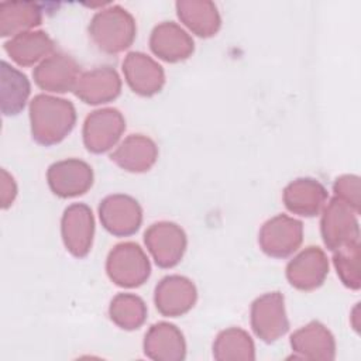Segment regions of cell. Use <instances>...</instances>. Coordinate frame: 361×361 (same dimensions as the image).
Wrapping results in <instances>:
<instances>
[{"label":"cell","instance_id":"6da1fadb","mask_svg":"<svg viewBox=\"0 0 361 361\" xmlns=\"http://www.w3.org/2000/svg\"><path fill=\"white\" fill-rule=\"evenodd\" d=\"M31 135L41 145L61 142L75 127L76 110L69 100L37 94L30 102Z\"/></svg>","mask_w":361,"mask_h":361},{"label":"cell","instance_id":"7a4b0ae2","mask_svg":"<svg viewBox=\"0 0 361 361\" xmlns=\"http://www.w3.org/2000/svg\"><path fill=\"white\" fill-rule=\"evenodd\" d=\"M135 31L133 16L120 6L97 11L89 24L93 42L106 54H118L127 49L135 38Z\"/></svg>","mask_w":361,"mask_h":361},{"label":"cell","instance_id":"3957f363","mask_svg":"<svg viewBox=\"0 0 361 361\" xmlns=\"http://www.w3.org/2000/svg\"><path fill=\"white\" fill-rule=\"evenodd\" d=\"M106 271L116 285L121 288H137L148 279L151 265L138 244L121 243L110 251L106 261Z\"/></svg>","mask_w":361,"mask_h":361},{"label":"cell","instance_id":"277c9868","mask_svg":"<svg viewBox=\"0 0 361 361\" xmlns=\"http://www.w3.org/2000/svg\"><path fill=\"white\" fill-rule=\"evenodd\" d=\"M357 214L345 202L333 197L323 212L320 230L326 247L330 251L360 243Z\"/></svg>","mask_w":361,"mask_h":361},{"label":"cell","instance_id":"5b68a950","mask_svg":"<svg viewBox=\"0 0 361 361\" xmlns=\"http://www.w3.org/2000/svg\"><path fill=\"white\" fill-rule=\"evenodd\" d=\"M144 241L155 264L161 268L178 265L188 244L185 231L171 221L151 224L144 233Z\"/></svg>","mask_w":361,"mask_h":361},{"label":"cell","instance_id":"8992f818","mask_svg":"<svg viewBox=\"0 0 361 361\" xmlns=\"http://www.w3.org/2000/svg\"><path fill=\"white\" fill-rule=\"evenodd\" d=\"M302 238L303 224L286 214H278L262 226L258 243L267 255L286 258L299 248Z\"/></svg>","mask_w":361,"mask_h":361},{"label":"cell","instance_id":"52a82bcc","mask_svg":"<svg viewBox=\"0 0 361 361\" xmlns=\"http://www.w3.org/2000/svg\"><path fill=\"white\" fill-rule=\"evenodd\" d=\"M251 327L264 343H274L289 330L281 292H269L251 305Z\"/></svg>","mask_w":361,"mask_h":361},{"label":"cell","instance_id":"ba28073f","mask_svg":"<svg viewBox=\"0 0 361 361\" xmlns=\"http://www.w3.org/2000/svg\"><path fill=\"white\" fill-rule=\"evenodd\" d=\"M99 217L110 234L127 237L138 231L142 221V210L134 197L117 193L109 195L100 202Z\"/></svg>","mask_w":361,"mask_h":361},{"label":"cell","instance_id":"9c48e42d","mask_svg":"<svg viewBox=\"0 0 361 361\" xmlns=\"http://www.w3.org/2000/svg\"><path fill=\"white\" fill-rule=\"evenodd\" d=\"M124 128L126 120L117 109L94 110L85 120L83 144L93 154L106 152L116 145Z\"/></svg>","mask_w":361,"mask_h":361},{"label":"cell","instance_id":"30bf717a","mask_svg":"<svg viewBox=\"0 0 361 361\" xmlns=\"http://www.w3.org/2000/svg\"><path fill=\"white\" fill-rule=\"evenodd\" d=\"M48 186L59 197H75L86 193L93 185V171L85 161L71 158L54 162L47 171Z\"/></svg>","mask_w":361,"mask_h":361},{"label":"cell","instance_id":"8fae6325","mask_svg":"<svg viewBox=\"0 0 361 361\" xmlns=\"http://www.w3.org/2000/svg\"><path fill=\"white\" fill-rule=\"evenodd\" d=\"M61 233L66 250L76 258L89 254L94 234V219L85 203H73L63 212Z\"/></svg>","mask_w":361,"mask_h":361},{"label":"cell","instance_id":"7c38bea8","mask_svg":"<svg viewBox=\"0 0 361 361\" xmlns=\"http://www.w3.org/2000/svg\"><path fill=\"white\" fill-rule=\"evenodd\" d=\"M196 286L186 276L169 275L162 278L155 286V306L166 317H178L188 313L196 303Z\"/></svg>","mask_w":361,"mask_h":361},{"label":"cell","instance_id":"4fadbf2b","mask_svg":"<svg viewBox=\"0 0 361 361\" xmlns=\"http://www.w3.org/2000/svg\"><path fill=\"white\" fill-rule=\"evenodd\" d=\"M79 76V65L76 61L61 52L45 58L32 72L37 86L54 93H66L73 90Z\"/></svg>","mask_w":361,"mask_h":361},{"label":"cell","instance_id":"5bb4252c","mask_svg":"<svg viewBox=\"0 0 361 361\" xmlns=\"http://www.w3.org/2000/svg\"><path fill=\"white\" fill-rule=\"evenodd\" d=\"M123 73L127 85L140 96H154L165 85L162 66L142 52H130L124 58Z\"/></svg>","mask_w":361,"mask_h":361},{"label":"cell","instance_id":"9a60e30c","mask_svg":"<svg viewBox=\"0 0 361 361\" xmlns=\"http://www.w3.org/2000/svg\"><path fill=\"white\" fill-rule=\"evenodd\" d=\"M329 274V261L319 247H307L286 265L289 283L300 290L319 288Z\"/></svg>","mask_w":361,"mask_h":361},{"label":"cell","instance_id":"2e32d148","mask_svg":"<svg viewBox=\"0 0 361 361\" xmlns=\"http://www.w3.org/2000/svg\"><path fill=\"white\" fill-rule=\"evenodd\" d=\"M121 92V80L110 66H99L83 72L73 89L76 97L87 104H102L114 100Z\"/></svg>","mask_w":361,"mask_h":361},{"label":"cell","instance_id":"e0dca14e","mask_svg":"<svg viewBox=\"0 0 361 361\" xmlns=\"http://www.w3.org/2000/svg\"><path fill=\"white\" fill-rule=\"evenodd\" d=\"M144 354L155 361H182L186 343L182 331L171 323L159 322L149 327L144 338Z\"/></svg>","mask_w":361,"mask_h":361},{"label":"cell","instance_id":"ac0fdd59","mask_svg":"<svg viewBox=\"0 0 361 361\" xmlns=\"http://www.w3.org/2000/svg\"><path fill=\"white\" fill-rule=\"evenodd\" d=\"M149 47L158 58L172 63L188 59L195 49L192 37L173 21H164L152 30Z\"/></svg>","mask_w":361,"mask_h":361},{"label":"cell","instance_id":"d6986e66","mask_svg":"<svg viewBox=\"0 0 361 361\" xmlns=\"http://www.w3.org/2000/svg\"><path fill=\"white\" fill-rule=\"evenodd\" d=\"M295 358L334 360L336 341L333 334L319 322H310L290 336Z\"/></svg>","mask_w":361,"mask_h":361},{"label":"cell","instance_id":"ffe728a7","mask_svg":"<svg viewBox=\"0 0 361 361\" xmlns=\"http://www.w3.org/2000/svg\"><path fill=\"white\" fill-rule=\"evenodd\" d=\"M283 203L290 213L313 217L320 213L326 200V188L312 178H298L283 189Z\"/></svg>","mask_w":361,"mask_h":361},{"label":"cell","instance_id":"44dd1931","mask_svg":"<svg viewBox=\"0 0 361 361\" xmlns=\"http://www.w3.org/2000/svg\"><path fill=\"white\" fill-rule=\"evenodd\" d=\"M110 158L124 171L145 172L155 164L158 148L151 138L142 134H131L111 152Z\"/></svg>","mask_w":361,"mask_h":361},{"label":"cell","instance_id":"7402d4cb","mask_svg":"<svg viewBox=\"0 0 361 361\" xmlns=\"http://www.w3.org/2000/svg\"><path fill=\"white\" fill-rule=\"evenodd\" d=\"M4 51L20 66H31L48 58L54 51V41L44 31H27L4 42Z\"/></svg>","mask_w":361,"mask_h":361},{"label":"cell","instance_id":"603a6c76","mask_svg":"<svg viewBox=\"0 0 361 361\" xmlns=\"http://www.w3.org/2000/svg\"><path fill=\"white\" fill-rule=\"evenodd\" d=\"M0 78L1 113L4 116H16L25 107L31 92L30 80L23 72L13 68L6 61H1Z\"/></svg>","mask_w":361,"mask_h":361},{"label":"cell","instance_id":"cb8c5ba5","mask_svg":"<svg viewBox=\"0 0 361 361\" xmlns=\"http://www.w3.org/2000/svg\"><path fill=\"white\" fill-rule=\"evenodd\" d=\"M176 11L179 20L199 37L209 38L220 30V14L212 1H178Z\"/></svg>","mask_w":361,"mask_h":361},{"label":"cell","instance_id":"d4e9b609","mask_svg":"<svg viewBox=\"0 0 361 361\" xmlns=\"http://www.w3.org/2000/svg\"><path fill=\"white\" fill-rule=\"evenodd\" d=\"M42 11L39 4L31 1H1L0 3V35L14 37L39 25Z\"/></svg>","mask_w":361,"mask_h":361},{"label":"cell","instance_id":"484cf974","mask_svg":"<svg viewBox=\"0 0 361 361\" xmlns=\"http://www.w3.org/2000/svg\"><path fill=\"white\" fill-rule=\"evenodd\" d=\"M213 357L217 361L255 360L254 341L245 330L230 327L220 331L213 343Z\"/></svg>","mask_w":361,"mask_h":361},{"label":"cell","instance_id":"4316f807","mask_svg":"<svg viewBox=\"0 0 361 361\" xmlns=\"http://www.w3.org/2000/svg\"><path fill=\"white\" fill-rule=\"evenodd\" d=\"M110 319L124 330L141 327L147 319V306L144 300L133 293H118L113 298L109 307Z\"/></svg>","mask_w":361,"mask_h":361},{"label":"cell","instance_id":"83f0119b","mask_svg":"<svg viewBox=\"0 0 361 361\" xmlns=\"http://www.w3.org/2000/svg\"><path fill=\"white\" fill-rule=\"evenodd\" d=\"M333 262L337 269V275L341 282L351 288H360V274H358V258H360V243L333 251Z\"/></svg>","mask_w":361,"mask_h":361},{"label":"cell","instance_id":"f1b7e54d","mask_svg":"<svg viewBox=\"0 0 361 361\" xmlns=\"http://www.w3.org/2000/svg\"><path fill=\"white\" fill-rule=\"evenodd\" d=\"M336 197L345 202L355 213H360V179L355 175H344L334 182Z\"/></svg>","mask_w":361,"mask_h":361},{"label":"cell","instance_id":"f546056e","mask_svg":"<svg viewBox=\"0 0 361 361\" xmlns=\"http://www.w3.org/2000/svg\"><path fill=\"white\" fill-rule=\"evenodd\" d=\"M17 196V185L14 178L1 169V185H0V204L1 209H8Z\"/></svg>","mask_w":361,"mask_h":361}]
</instances>
